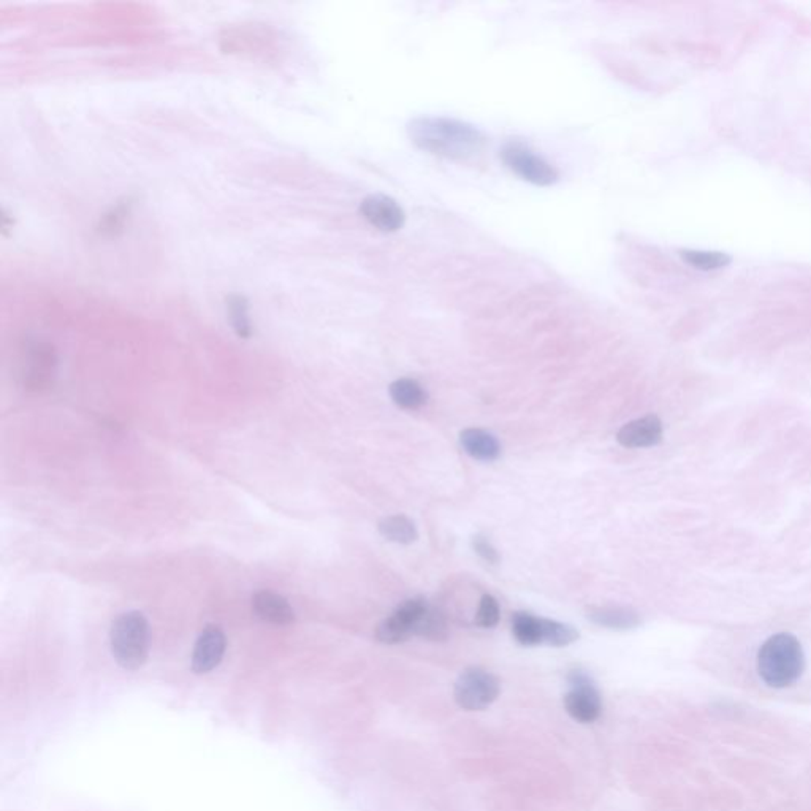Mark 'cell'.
I'll return each instance as SVG.
<instances>
[{"label":"cell","instance_id":"cell-1","mask_svg":"<svg viewBox=\"0 0 811 811\" xmlns=\"http://www.w3.org/2000/svg\"><path fill=\"white\" fill-rule=\"evenodd\" d=\"M407 133L422 151L446 159H470L486 145V137L478 127L450 117H415L407 124Z\"/></svg>","mask_w":811,"mask_h":811},{"label":"cell","instance_id":"cell-2","mask_svg":"<svg viewBox=\"0 0 811 811\" xmlns=\"http://www.w3.org/2000/svg\"><path fill=\"white\" fill-rule=\"evenodd\" d=\"M804 670V650L794 636L782 632L760 646L758 672L770 688H788L802 677Z\"/></svg>","mask_w":811,"mask_h":811},{"label":"cell","instance_id":"cell-3","mask_svg":"<svg viewBox=\"0 0 811 811\" xmlns=\"http://www.w3.org/2000/svg\"><path fill=\"white\" fill-rule=\"evenodd\" d=\"M149 623L141 612L132 610L117 616L111 626L109 644L117 664L127 670L143 666L149 653Z\"/></svg>","mask_w":811,"mask_h":811},{"label":"cell","instance_id":"cell-4","mask_svg":"<svg viewBox=\"0 0 811 811\" xmlns=\"http://www.w3.org/2000/svg\"><path fill=\"white\" fill-rule=\"evenodd\" d=\"M500 156L506 167L525 181L536 186H551L558 181L557 168L522 141H507L501 148Z\"/></svg>","mask_w":811,"mask_h":811},{"label":"cell","instance_id":"cell-5","mask_svg":"<svg viewBox=\"0 0 811 811\" xmlns=\"http://www.w3.org/2000/svg\"><path fill=\"white\" fill-rule=\"evenodd\" d=\"M500 680L480 667H470L458 677L454 688L455 701L462 709L478 711L490 707L500 695Z\"/></svg>","mask_w":811,"mask_h":811},{"label":"cell","instance_id":"cell-6","mask_svg":"<svg viewBox=\"0 0 811 811\" xmlns=\"http://www.w3.org/2000/svg\"><path fill=\"white\" fill-rule=\"evenodd\" d=\"M569 691L565 695L567 713L579 723H593L602 713V697L593 679L580 670H571L567 675Z\"/></svg>","mask_w":811,"mask_h":811},{"label":"cell","instance_id":"cell-7","mask_svg":"<svg viewBox=\"0 0 811 811\" xmlns=\"http://www.w3.org/2000/svg\"><path fill=\"white\" fill-rule=\"evenodd\" d=\"M428 607L430 604L425 598H413L403 602L389 618H385L377 626V640L382 644L397 645L414 638L417 623Z\"/></svg>","mask_w":811,"mask_h":811},{"label":"cell","instance_id":"cell-8","mask_svg":"<svg viewBox=\"0 0 811 811\" xmlns=\"http://www.w3.org/2000/svg\"><path fill=\"white\" fill-rule=\"evenodd\" d=\"M227 638L224 630L219 626L210 624L202 630L197 638L192 653V669L197 674H208L221 664L224 658Z\"/></svg>","mask_w":811,"mask_h":811},{"label":"cell","instance_id":"cell-9","mask_svg":"<svg viewBox=\"0 0 811 811\" xmlns=\"http://www.w3.org/2000/svg\"><path fill=\"white\" fill-rule=\"evenodd\" d=\"M360 213L373 227L382 232H397L405 225V211L391 197L374 194L360 205Z\"/></svg>","mask_w":811,"mask_h":811},{"label":"cell","instance_id":"cell-10","mask_svg":"<svg viewBox=\"0 0 811 811\" xmlns=\"http://www.w3.org/2000/svg\"><path fill=\"white\" fill-rule=\"evenodd\" d=\"M616 439L628 449L653 447L662 439V423L656 415H646L626 423L618 431Z\"/></svg>","mask_w":811,"mask_h":811},{"label":"cell","instance_id":"cell-11","mask_svg":"<svg viewBox=\"0 0 811 811\" xmlns=\"http://www.w3.org/2000/svg\"><path fill=\"white\" fill-rule=\"evenodd\" d=\"M253 610L261 622L275 626H289L295 622V612L287 599L269 590L253 594Z\"/></svg>","mask_w":811,"mask_h":811},{"label":"cell","instance_id":"cell-12","mask_svg":"<svg viewBox=\"0 0 811 811\" xmlns=\"http://www.w3.org/2000/svg\"><path fill=\"white\" fill-rule=\"evenodd\" d=\"M587 618L598 626L615 630H634L642 622L636 610L630 607H620V606L588 607Z\"/></svg>","mask_w":811,"mask_h":811},{"label":"cell","instance_id":"cell-13","mask_svg":"<svg viewBox=\"0 0 811 811\" xmlns=\"http://www.w3.org/2000/svg\"><path fill=\"white\" fill-rule=\"evenodd\" d=\"M460 444L468 455L478 462H494L501 455L498 439L480 428H468L462 431Z\"/></svg>","mask_w":811,"mask_h":811},{"label":"cell","instance_id":"cell-14","mask_svg":"<svg viewBox=\"0 0 811 811\" xmlns=\"http://www.w3.org/2000/svg\"><path fill=\"white\" fill-rule=\"evenodd\" d=\"M56 368V355L50 346L38 344L30 354L29 374L28 382L34 389H40L50 382L51 376Z\"/></svg>","mask_w":811,"mask_h":811},{"label":"cell","instance_id":"cell-15","mask_svg":"<svg viewBox=\"0 0 811 811\" xmlns=\"http://www.w3.org/2000/svg\"><path fill=\"white\" fill-rule=\"evenodd\" d=\"M390 397L395 405L407 411L421 409L428 401V393L414 379H398L390 385Z\"/></svg>","mask_w":811,"mask_h":811},{"label":"cell","instance_id":"cell-16","mask_svg":"<svg viewBox=\"0 0 811 811\" xmlns=\"http://www.w3.org/2000/svg\"><path fill=\"white\" fill-rule=\"evenodd\" d=\"M512 632L515 640L523 646L542 645V618L531 615L528 612H515L512 615Z\"/></svg>","mask_w":811,"mask_h":811},{"label":"cell","instance_id":"cell-17","mask_svg":"<svg viewBox=\"0 0 811 811\" xmlns=\"http://www.w3.org/2000/svg\"><path fill=\"white\" fill-rule=\"evenodd\" d=\"M379 533L390 542L413 543L417 541L419 533L411 518L406 515H391L387 517L382 522L379 523Z\"/></svg>","mask_w":811,"mask_h":811},{"label":"cell","instance_id":"cell-18","mask_svg":"<svg viewBox=\"0 0 811 811\" xmlns=\"http://www.w3.org/2000/svg\"><path fill=\"white\" fill-rule=\"evenodd\" d=\"M449 624L446 616L442 615L438 608L430 606L417 623L415 636L431 642H442L449 638Z\"/></svg>","mask_w":811,"mask_h":811},{"label":"cell","instance_id":"cell-19","mask_svg":"<svg viewBox=\"0 0 811 811\" xmlns=\"http://www.w3.org/2000/svg\"><path fill=\"white\" fill-rule=\"evenodd\" d=\"M227 316L239 338L247 340L253 336V324L249 317V303L246 298L241 295H230L227 298Z\"/></svg>","mask_w":811,"mask_h":811},{"label":"cell","instance_id":"cell-20","mask_svg":"<svg viewBox=\"0 0 811 811\" xmlns=\"http://www.w3.org/2000/svg\"><path fill=\"white\" fill-rule=\"evenodd\" d=\"M579 638V632L569 624L542 618V644L550 646H567Z\"/></svg>","mask_w":811,"mask_h":811},{"label":"cell","instance_id":"cell-21","mask_svg":"<svg viewBox=\"0 0 811 811\" xmlns=\"http://www.w3.org/2000/svg\"><path fill=\"white\" fill-rule=\"evenodd\" d=\"M681 257L691 267L703 269V271L723 269L726 265H729V261H731V257L726 255V253H707V251H683Z\"/></svg>","mask_w":811,"mask_h":811},{"label":"cell","instance_id":"cell-22","mask_svg":"<svg viewBox=\"0 0 811 811\" xmlns=\"http://www.w3.org/2000/svg\"><path fill=\"white\" fill-rule=\"evenodd\" d=\"M498 622H500V606H498V601L490 594L482 596L480 604H478V614H476V618H474V623L478 624V628L490 630V628H494Z\"/></svg>","mask_w":811,"mask_h":811},{"label":"cell","instance_id":"cell-23","mask_svg":"<svg viewBox=\"0 0 811 811\" xmlns=\"http://www.w3.org/2000/svg\"><path fill=\"white\" fill-rule=\"evenodd\" d=\"M131 213V203L127 205H117L116 208L109 211L108 214L103 219L101 222V232L103 233H116L117 230H121L124 222H125V218L129 216Z\"/></svg>","mask_w":811,"mask_h":811},{"label":"cell","instance_id":"cell-24","mask_svg":"<svg viewBox=\"0 0 811 811\" xmlns=\"http://www.w3.org/2000/svg\"><path fill=\"white\" fill-rule=\"evenodd\" d=\"M472 549L476 550L478 557L482 558V559H486V563H490V565H498V563H500V555H498V551H496V549L493 547L492 543H490V541H488L486 536L478 534V536L472 537Z\"/></svg>","mask_w":811,"mask_h":811}]
</instances>
